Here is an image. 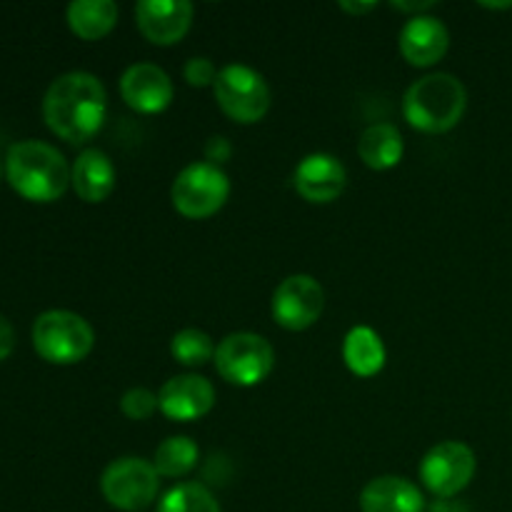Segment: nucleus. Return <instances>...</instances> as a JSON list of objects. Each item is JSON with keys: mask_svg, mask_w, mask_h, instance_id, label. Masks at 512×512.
Returning <instances> with one entry per match:
<instances>
[{"mask_svg": "<svg viewBox=\"0 0 512 512\" xmlns=\"http://www.w3.org/2000/svg\"><path fill=\"white\" fill-rule=\"evenodd\" d=\"M363 512H425V498L418 485L400 475L370 480L360 493Z\"/></svg>", "mask_w": 512, "mask_h": 512, "instance_id": "nucleus-17", "label": "nucleus"}, {"mask_svg": "<svg viewBox=\"0 0 512 512\" xmlns=\"http://www.w3.org/2000/svg\"><path fill=\"white\" fill-rule=\"evenodd\" d=\"M120 410L130 420H148L153 418L155 410H160V400L153 390L148 388H130L120 398Z\"/></svg>", "mask_w": 512, "mask_h": 512, "instance_id": "nucleus-24", "label": "nucleus"}, {"mask_svg": "<svg viewBox=\"0 0 512 512\" xmlns=\"http://www.w3.org/2000/svg\"><path fill=\"white\" fill-rule=\"evenodd\" d=\"M478 460L470 445L445 440L430 448L420 463V480L435 498H455L475 478Z\"/></svg>", "mask_w": 512, "mask_h": 512, "instance_id": "nucleus-9", "label": "nucleus"}, {"mask_svg": "<svg viewBox=\"0 0 512 512\" xmlns=\"http://www.w3.org/2000/svg\"><path fill=\"white\" fill-rule=\"evenodd\" d=\"M340 8H343L345 13L368 15V13H373L375 8H378V3H350V0H343V3H340Z\"/></svg>", "mask_w": 512, "mask_h": 512, "instance_id": "nucleus-28", "label": "nucleus"}, {"mask_svg": "<svg viewBox=\"0 0 512 512\" xmlns=\"http://www.w3.org/2000/svg\"><path fill=\"white\" fill-rule=\"evenodd\" d=\"M325 308V290L313 275H290L275 288L273 293V320L280 328L290 333H300L315 325L323 315Z\"/></svg>", "mask_w": 512, "mask_h": 512, "instance_id": "nucleus-10", "label": "nucleus"}, {"mask_svg": "<svg viewBox=\"0 0 512 512\" xmlns=\"http://www.w3.org/2000/svg\"><path fill=\"white\" fill-rule=\"evenodd\" d=\"M108 115V95L93 73L73 70L50 83L43 98L45 125L65 143H88Z\"/></svg>", "mask_w": 512, "mask_h": 512, "instance_id": "nucleus-1", "label": "nucleus"}, {"mask_svg": "<svg viewBox=\"0 0 512 512\" xmlns=\"http://www.w3.org/2000/svg\"><path fill=\"white\" fill-rule=\"evenodd\" d=\"M173 80L153 63H135L120 78V95L135 113L158 115L173 103Z\"/></svg>", "mask_w": 512, "mask_h": 512, "instance_id": "nucleus-12", "label": "nucleus"}, {"mask_svg": "<svg viewBox=\"0 0 512 512\" xmlns=\"http://www.w3.org/2000/svg\"><path fill=\"white\" fill-rule=\"evenodd\" d=\"M400 55L415 68L440 63L450 48V33L435 15H415L400 30Z\"/></svg>", "mask_w": 512, "mask_h": 512, "instance_id": "nucleus-15", "label": "nucleus"}, {"mask_svg": "<svg viewBox=\"0 0 512 512\" xmlns=\"http://www.w3.org/2000/svg\"><path fill=\"white\" fill-rule=\"evenodd\" d=\"M65 15L80 40H100L118 23V5L113 0H73Z\"/></svg>", "mask_w": 512, "mask_h": 512, "instance_id": "nucleus-20", "label": "nucleus"}, {"mask_svg": "<svg viewBox=\"0 0 512 512\" xmlns=\"http://www.w3.org/2000/svg\"><path fill=\"white\" fill-rule=\"evenodd\" d=\"M468 108V90L455 75L430 73L415 80L403 98V115L410 128L428 135L453 130Z\"/></svg>", "mask_w": 512, "mask_h": 512, "instance_id": "nucleus-3", "label": "nucleus"}, {"mask_svg": "<svg viewBox=\"0 0 512 512\" xmlns=\"http://www.w3.org/2000/svg\"><path fill=\"white\" fill-rule=\"evenodd\" d=\"M200 460V448L188 435H173L165 438L155 448L153 465L160 478H185L190 470H195Z\"/></svg>", "mask_w": 512, "mask_h": 512, "instance_id": "nucleus-21", "label": "nucleus"}, {"mask_svg": "<svg viewBox=\"0 0 512 512\" xmlns=\"http://www.w3.org/2000/svg\"><path fill=\"white\" fill-rule=\"evenodd\" d=\"M160 475L150 460L118 458L100 475V493L110 508L123 512H143L155 503L160 490Z\"/></svg>", "mask_w": 512, "mask_h": 512, "instance_id": "nucleus-8", "label": "nucleus"}, {"mask_svg": "<svg viewBox=\"0 0 512 512\" xmlns=\"http://www.w3.org/2000/svg\"><path fill=\"white\" fill-rule=\"evenodd\" d=\"M395 10H403V13H415L425 15V10L435 8V3H393Z\"/></svg>", "mask_w": 512, "mask_h": 512, "instance_id": "nucleus-29", "label": "nucleus"}, {"mask_svg": "<svg viewBox=\"0 0 512 512\" xmlns=\"http://www.w3.org/2000/svg\"><path fill=\"white\" fill-rule=\"evenodd\" d=\"M158 512H223L215 495L200 483H180L163 495Z\"/></svg>", "mask_w": 512, "mask_h": 512, "instance_id": "nucleus-23", "label": "nucleus"}, {"mask_svg": "<svg viewBox=\"0 0 512 512\" xmlns=\"http://www.w3.org/2000/svg\"><path fill=\"white\" fill-rule=\"evenodd\" d=\"M293 183L300 198L315 205H325L343 195L345 185H348V170L335 155L310 153L295 168Z\"/></svg>", "mask_w": 512, "mask_h": 512, "instance_id": "nucleus-13", "label": "nucleus"}, {"mask_svg": "<svg viewBox=\"0 0 512 512\" xmlns=\"http://www.w3.org/2000/svg\"><path fill=\"white\" fill-rule=\"evenodd\" d=\"M115 183H118V175H115L113 160L98 148L83 150L70 168V185L85 203L108 200L113 195Z\"/></svg>", "mask_w": 512, "mask_h": 512, "instance_id": "nucleus-16", "label": "nucleus"}, {"mask_svg": "<svg viewBox=\"0 0 512 512\" xmlns=\"http://www.w3.org/2000/svg\"><path fill=\"white\" fill-rule=\"evenodd\" d=\"M230 198V180L223 168L210 163H190L180 170L170 188L173 208L183 218L205 220L213 218Z\"/></svg>", "mask_w": 512, "mask_h": 512, "instance_id": "nucleus-7", "label": "nucleus"}, {"mask_svg": "<svg viewBox=\"0 0 512 512\" xmlns=\"http://www.w3.org/2000/svg\"><path fill=\"white\" fill-rule=\"evenodd\" d=\"M343 360L348 370L358 378H373L385 368L383 338L368 325H358L345 335Z\"/></svg>", "mask_w": 512, "mask_h": 512, "instance_id": "nucleus-19", "label": "nucleus"}, {"mask_svg": "<svg viewBox=\"0 0 512 512\" xmlns=\"http://www.w3.org/2000/svg\"><path fill=\"white\" fill-rule=\"evenodd\" d=\"M33 345L53 365H73L90 355L95 333L88 320L70 310H45L33 323Z\"/></svg>", "mask_w": 512, "mask_h": 512, "instance_id": "nucleus-4", "label": "nucleus"}, {"mask_svg": "<svg viewBox=\"0 0 512 512\" xmlns=\"http://www.w3.org/2000/svg\"><path fill=\"white\" fill-rule=\"evenodd\" d=\"M213 363L225 383L253 388L273 373L275 350L258 333H230L215 348Z\"/></svg>", "mask_w": 512, "mask_h": 512, "instance_id": "nucleus-6", "label": "nucleus"}, {"mask_svg": "<svg viewBox=\"0 0 512 512\" xmlns=\"http://www.w3.org/2000/svg\"><path fill=\"white\" fill-rule=\"evenodd\" d=\"M5 175L15 193L33 203H53L68 190L70 168L58 148L43 140H20L8 148Z\"/></svg>", "mask_w": 512, "mask_h": 512, "instance_id": "nucleus-2", "label": "nucleus"}, {"mask_svg": "<svg viewBox=\"0 0 512 512\" xmlns=\"http://www.w3.org/2000/svg\"><path fill=\"white\" fill-rule=\"evenodd\" d=\"M193 3L188 0H140L135 5V25L153 45H175L193 25Z\"/></svg>", "mask_w": 512, "mask_h": 512, "instance_id": "nucleus-11", "label": "nucleus"}, {"mask_svg": "<svg viewBox=\"0 0 512 512\" xmlns=\"http://www.w3.org/2000/svg\"><path fill=\"white\" fill-rule=\"evenodd\" d=\"M13 345H15V333H13V325L0 315V360L8 358L13 353Z\"/></svg>", "mask_w": 512, "mask_h": 512, "instance_id": "nucleus-27", "label": "nucleus"}, {"mask_svg": "<svg viewBox=\"0 0 512 512\" xmlns=\"http://www.w3.org/2000/svg\"><path fill=\"white\" fill-rule=\"evenodd\" d=\"M483 5V8H512V3H480Z\"/></svg>", "mask_w": 512, "mask_h": 512, "instance_id": "nucleus-30", "label": "nucleus"}, {"mask_svg": "<svg viewBox=\"0 0 512 512\" xmlns=\"http://www.w3.org/2000/svg\"><path fill=\"white\" fill-rule=\"evenodd\" d=\"M160 413L175 423H193L205 418L215 405V388L203 375H178L160 388Z\"/></svg>", "mask_w": 512, "mask_h": 512, "instance_id": "nucleus-14", "label": "nucleus"}, {"mask_svg": "<svg viewBox=\"0 0 512 512\" xmlns=\"http://www.w3.org/2000/svg\"><path fill=\"white\" fill-rule=\"evenodd\" d=\"M170 355L185 368H200L215 358V343L205 330L185 328L170 340Z\"/></svg>", "mask_w": 512, "mask_h": 512, "instance_id": "nucleus-22", "label": "nucleus"}, {"mask_svg": "<svg viewBox=\"0 0 512 512\" xmlns=\"http://www.w3.org/2000/svg\"><path fill=\"white\" fill-rule=\"evenodd\" d=\"M405 143L393 123H375L363 130L358 140V155L370 170H390L403 160Z\"/></svg>", "mask_w": 512, "mask_h": 512, "instance_id": "nucleus-18", "label": "nucleus"}, {"mask_svg": "<svg viewBox=\"0 0 512 512\" xmlns=\"http://www.w3.org/2000/svg\"><path fill=\"white\" fill-rule=\"evenodd\" d=\"M230 153H233V148H230L228 138H223V135H213L205 143V158H208L210 165H218L220 168V163H225L230 158Z\"/></svg>", "mask_w": 512, "mask_h": 512, "instance_id": "nucleus-26", "label": "nucleus"}, {"mask_svg": "<svg viewBox=\"0 0 512 512\" xmlns=\"http://www.w3.org/2000/svg\"><path fill=\"white\" fill-rule=\"evenodd\" d=\"M213 93L220 110L240 125L260 123L270 110L268 83L250 65L230 63L220 68L213 83Z\"/></svg>", "mask_w": 512, "mask_h": 512, "instance_id": "nucleus-5", "label": "nucleus"}, {"mask_svg": "<svg viewBox=\"0 0 512 512\" xmlns=\"http://www.w3.org/2000/svg\"><path fill=\"white\" fill-rule=\"evenodd\" d=\"M218 73L220 70L210 58H190L183 68V78L188 80L190 88H208V85L213 88Z\"/></svg>", "mask_w": 512, "mask_h": 512, "instance_id": "nucleus-25", "label": "nucleus"}]
</instances>
